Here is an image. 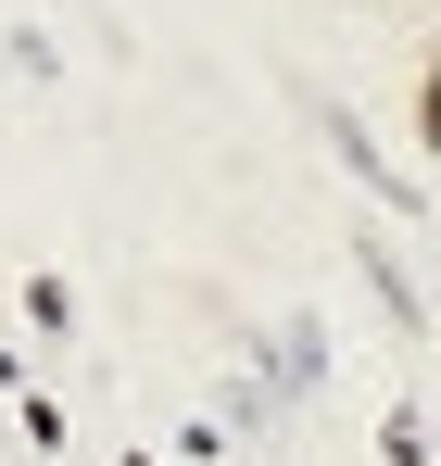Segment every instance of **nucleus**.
Instances as JSON below:
<instances>
[]
</instances>
